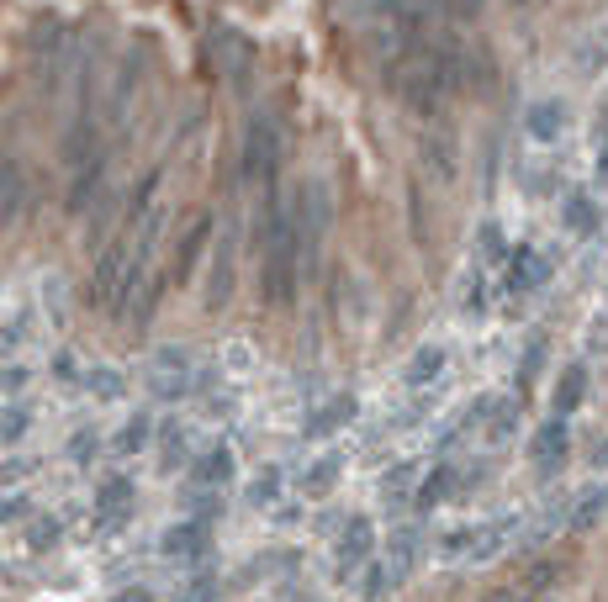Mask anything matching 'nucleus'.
I'll list each match as a JSON object with an SVG mask.
<instances>
[{"label": "nucleus", "mask_w": 608, "mask_h": 602, "mask_svg": "<svg viewBox=\"0 0 608 602\" xmlns=\"http://www.w3.org/2000/svg\"><path fill=\"white\" fill-rule=\"evenodd\" d=\"M281 154H286V138H281V122L275 111H254L244 122V154H238V175L254 191H270L275 175H281Z\"/></svg>", "instance_id": "1"}, {"label": "nucleus", "mask_w": 608, "mask_h": 602, "mask_svg": "<svg viewBox=\"0 0 608 602\" xmlns=\"http://www.w3.org/2000/svg\"><path fill=\"white\" fill-rule=\"evenodd\" d=\"M550 280V265L540 254L529 249V243H513L508 249V259L497 265V286H492V296L497 301H508V307H519V301L529 296V291H540Z\"/></svg>", "instance_id": "2"}, {"label": "nucleus", "mask_w": 608, "mask_h": 602, "mask_svg": "<svg viewBox=\"0 0 608 602\" xmlns=\"http://www.w3.org/2000/svg\"><path fill=\"white\" fill-rule=\"evenodd\" d=\"M143 381H149V397L159 402H180L191 391V349H180V344H164L154 349L149 360H143Z\"/></svg>", "instance_id": "3"}, {"label": "nucleus", "mask_w": 608, "mask_h": 602, "mask_svg": "<svg viewBox=\"0 0 608 602\" xmlns=\"http://www.w3.org/2000/svg\"><path fill=\"white\" fill-rule=\"evenodd\" d=\"M371 555H376V523L371 518H349L339 529V539H334V571H339V581L360 576V566Z\"/></svg>", "instance_id": "4"}, {"label": "nucleus", "mask_w": 608, "mask_h": 602, "mask_svg": "<svg viewBox=\"0 0 608 602\" xmlns=\"http://www.w3.org/2000/svg\"><path fill=\"white\" fill-rule=\"evenodd\" d=\"M460 148H455V138L450 133H439V127H429V133L418 138V169L429 175L434 185H450L455 175H460Z\"/></svg>", "instance_id": "5"}, {"label": "nucleus", "mask_w": 608, "mask_h": 602, "mask_svg": "<svg viewBox=\"0 0 608 602\" xmlns=\"http://www.w3.org/2000/svg\"><path fill=\"white\" fill-rule=\"evenodd\" d=\"M587 386H593V375H587V360H571V365L556 375V386H550V418L571 423V412H582V407H587Z\"/></svg>", "instance_id": "6"}, {"label": "nucleus", "mask_w": 608, "mask_h": 602, "mask_svg": "<svg viewBox=\"0 0 608 602\" xmlns=\"http://www.w3.org/2000/svg\"><path fill=\"white\" fill-rule=\"evenodd\" d=\"M529 455H534V470H540V476H556V470L566 465V455H571V423H561V418L540 423Z\"/></svg>", "instance_id": "7"}, {"label": "nucleus", "mask_w": 608, "mask_h": 602, "mask_svg": "<svg viewBox=\"0 0 608 602\" xmlns=\"http://www.w3.org/2000/svg\"><path fill=\"white\" fill-rule=\"evenodd\" d=\"M423 539H429V534H423L418 523H402V529H397L392 539H386V550H381V560H386V566H392V576H397V587H402V581H408V576L418 571V560H423Z\"/></svg>", "instance_id": "8"}, {"label": "nucleus", "mask_w": 608, "mask_h": 602, "mask_svg": "<svg viewBox=\"0 0 608 602\" xmlns=\"http://www.w3.org/2000/svg\"><path fill=\"white\" fill-rule=\"evenodd\" d=\"M445 370H450V349L445 344H418L408 370H402V386H408V391H434Z\"/></svg>", "instance_id": "9"}, {"label": "nucleus", "mask_w": 608, "mask_h": 602, "mask_svg": "<svg viewBox=\"0 0 608 602\" xmlns=\"http://www.w3.org/2000/svg\"><path fill=\"white\" fill-rule=\"evenodd\" d=\"M233 259H238V233L217 238V254H212V275H207V307H228L233 296Z\"/></svg>", "instance_id": "10"}, {"label": "nucleus", "mask_w": 608, "mask_h": 602, "mask_svg": "<svg viewBox=\"0 0 608 602\" xmlns=\"http://www.w3.org/2000/svg\"><path fill=\"white\" fill-rule=\"evenodd\" d=\"M561 222H566V233H571V238H598V233H603V206H598V196L566 191V201H561Z\"/></svg>", "instance_id": "11"}, {"label": "nucleus", "mask_w": 608, "mask_h": 602, "mask_svg": "<svg viewBox=\"0 0 608 602\" xmlns=\"http://www.w3.org/2000/svg\"><path fill=\"white\" fill-rule=\"evenodd\" d=\"M355 397H349V391H339V397H328L323 407H312V418L302 423V434L307 439H328V434H339V428H349L355 423Z\"/></svg>", "instance_id": "12"}, {"label": "nucleus", "mask_w": 608, "mask_h": 602, "mask_svg": "<svg viewBox=\"0 0 608 602\" xmlns=\"http://www.w3.org/2000/svg\"><path fill=\"white\" fill-rule=\"evenodd\" d=\"M524 133H529L534 143H556V138L566 133V101H561V96L534 101V106L524 111Z\"/></svg>", "instance_id": "13"}, {"label": "nucleus", "mask_w": 608, "mask_h": 602, "mask_svg": "<svg viewBox=\"0 0 608 602\" xmlns=\"http://www.w3.org/2000/svg\"><path fill=\"white\" fill-rule=\"evenodd\" d=\"M519 523H524L519 513H497V518H487V523H476V539H471V555H466V560H492L513 534H519Z\"/></svg>", "instance_id": "14"}, {"label": "nucleus", "mask_w": 608, "mask_h": 602, "mask_svg": "<svg viewBox=\"0 0 608 602\" xmlns=\"http://www.w3.org/2000/svg\"><path fill=\"white\" fill-rule=\"evenodd\" d=\"M455 481H460V470L445 460V465H434L429 476H418V486H413V507L418 513H434L439 502H450L455 497Z\"/></svg>", "instance_id": "15"}, {"label": "nucleus", "mask_w": 608, "mask_h": 602, "mask_svg": "<svg viewBox=\"0 0 608 602\" xmlns=\"http://www.w3.org/2000/svg\"><path fill=\"white\" fill-rule=\"evenodd\" d=\"M207 243H212V217L201 212L186 233H180V249H175V280H186L196 265H201V254H207Z\"/></svg>", "instance_id": "16"}, {"label": "nucleus", "mask_w": 608, "mask_h": 602, "mask_svg": "<svg viewBox=\"0 0 608 602\" xmlns=\"http://www.w3.org/2000/svg\"><path fill=\"white\" fill-rule=\"evenodd\" d=\"M233 470H238L233 449H228V444H212L207 455H201V460L191 465V476H196V486H207V492H217V486H228V481H233Z\"/></svg>", "instance_id": "17"}, {"label": "nucleus", "mask_w": 608, "mask_h": 602, "mask_svg": "<svg viewBox=\"0 0 608 602\" xmlns=\"http://www.w3.org/2000/svg\"><path fill=\"white\" fill-rule=\"evenodd\" d=\"M608 518V486H593V492H582V497H571V513H566V529L571 534H587V529H598V523Z\"/></svg>", "instance_id": "18"}, {"label": "nucleus", "mask_w": 608, "mask_h": 602, "mask_svg": "<svg viewBox=\"0 0 608 602\" xmlns=\"http://www.w3.org/2000/svg\"><path fill=\"white\" fill-rule=\"evenodd\" d=\"M22 201H27V175H22V164H16V159H0V228H6V222H16Z\"/></svg>", "instance_id": "19"}, {"label": "nucleus", "mask_w": 608, "mask_h": 602, "mask_svg": "<svg viewBox=\"0 0 608 602\" xmlns=\"http://www.w3.org/2000/svg\"><path fill=\"white\" fill-rule=\"evenodd\" d=\"M201 550H207V523L201 518L175 523V529L159 539V555H170V560H186V555H201Z\"/></svg>", "instance_id": "20"}, {"label": "nucleus", "mask_w": 608, "mask_h": 602, "mask_svg": "<svg viewBox=\"0 0 608 602\" xmlns=\"http://www.w3.org/2000/svg\"><path fill=\"white\" fill-rule=\"evenodd\" d=\"M149 434H154V423H149V412H133V418H127L117 434H112V455H143V449H149Z\"/></svg>", "instance_id": "21"}, {"label": "nucleus", "mask_w": 608, "mask_h": 602, "mask_svg": "<svg viewBox=\"0 0 608 602\" xmlns=\"http://www.w3.org/2000/svg\"><path fill=\"white\" fill-rule=\"evenodd\" d=\"M392 592H397L392 566H386L381 555H371V560L360 566V597H365V602H381V597H392Z\"/></svg>", "instance_id": "22"}, {"label": "nucleus", "mask_w": 608, "mask_h": 602, "mask_svg": "<svg viewBox=\"0 0 608 602\" xmlns=\"http://www.w3.org/2000/svg\"><path fill=\"white\" fill-rule=\"evenodd\" d=\"M561 576H566V560L561 555H545V560H534V566L524 571V592L529 597H545V592L561 587Z\"/></svg>", "instance_id": "23"}, {"label": "nucleus", "mask_w": 608, "mask_h": 602, "mask_svg": "<svg viewBox=\"0 0 608 602\" xmlns=\"http://www.w3.org/2000/svg\"><path fill=\"white\" fill-rule=\"evenodd\" d=\"M513 428H519V397H492V412H487V444H508L513 439Z\"/></svg>", "instance_id": "24"}, {"label": "nucleus", "mask_w": 608, "mask_h": 602, "mask_svg": "<svg viewBox=\"0 0 608 602\" xmlns=\"http://www.w3.org/2000/svg\"><path fill=\"white\" fill-rule=\"evenodd\" d=\"M545 338H529L524 354H519V375H513V397H529V386L540 381V365H545Z\"/></svg>", "instance_id": "25"}, {"label": "nucleus", "mask_w": 608, "mask_h": 602, "mask_svg": "<svg viewBox=\"0 0 608 602\" xmlns=\"http://www.w3.org/2000/svg\"><path fill=\"white\" fill-rule=\"evenodd\" d=\"M503 259H508L503 228H497V222H482V233H476V265H482V270H497Z\"/></svg>", "instance_id": "26"}, {"label": "nucleus", "mask_w": 608, "mask_h": 602, "mask_svg": "<svg viewBox=\"0 0 608 602\" xmlns=\"http://www.w3.org/2000/svg\"><path fill=\"white\" fill-rule=\"evenodd\" d=\"M85 391L96 402H117L122 391H127V381H122V370H112V365H90L85 370Z\"/></svg>", "instance_id": "27"}, {"label": "nucleus", "mask_w": 608, "mask_h": 602, "mask_svg": "<svg viewBox=\"0 0 608 602\" xmlns=\"http://www.w3.org/2000/svg\"><path fill=\"white\" fill-rule=\"evenodd\" d=\"M339 470H344V455H323V460H312V465H307V476H302V492H307V497H323L328 486L339 481Z\"/></svg>", "instance_id": "28"}, {"label": "nucleus", "mask_w": 608, "mask_h": 602, "mask_svg": "<svg viewBox=\"0 0 608 602\" xmlns=\"http://www.w3.org/2000/svg\"><path fill=\"white\" fill-rule=\"evenodd\" d=\"M159 465L164 470L186 465V428H180V423H164V434H159Z\"/></svg>", "instance_id": "29"}, {"label": "nucleus", "mask_w": 608, "mask_h": 602, "mask_svg": "<svg viewBox=\"0 0 608 602\" xmlns=\"http://www.w3.org/2000/svg\"><path fill=\"white\" fill-rule=\"evenodd\" d=\"M112 513H133V481L127 476H112L101 486V518H112Z\"/></svg>", "instance_id": "30"}, {"label": "nucleus", "mask_w": 608, "mask_h": 602, "mask_svg": "<svg viewBox=\"0 0 608 602\" xmlns=\"http://www.w3.org/2000/svg\"><path fill=\"white\" fill-rule=\"evenodd\" d=\"M471 539H476V523H455V529L439 534V555H445V560L471 555Z\"/></svg>", "instance_id": "31"}, {"label": "nucleus", "mask_w": 608, "mask_h": 602, "mask_svg": "<svg viewBox=\"0 0 608 602\" xmlns=\"http://www.w3.org/2000/svg\"><path fill=\"white\" fill-rule=\"evenodd\" d=\"M275 497H281V470L270 465V470H260V476L249 481V502H254V507H270Z\"/></svg>", "instance_id": "32"}, {"label": "nucleus", "mask_w": 608, "mask_h": 602, "mask_svg": "<svg viewBox=\"0 0 608 602\" xmlns=\"http://www.w3.org/2000/svg\"><path fill=\"white\" fill-rule=\"evenodd\" d=\"M27 428H32V412L27 407H6V412H0V444H16Z\"/></svg>", "instance_id": "33"}, {"label": "nucleus", "mask_w": 608, "mask_h": 602, "mask_svg": "<svg viewBox=\"0 0 608 602\" xmlns=\"http://www.w3.org/2000/svg\"><path fill=\"white\" fill-rule=\"evenodd\" d=\"M386 497H402V492H408V486H418V460H402V465H392V470H386Z\"/></svg>", "instance_id": "34"}, {"label": "nucleus", "mask_w": 608, "mask_h": 602, "mask_svg": "<svg viewBox=\"0 0 608 602\" xmlns=\"http://www.w3.org/2000/svg\"><path fill=\"white\" fill-rule=\"evenodd\" d=\"M96 444H101L96 428H80V434L69 439V460H75V465H90V460H96Z\"/></svg>", "instance_id": "35"}, {"label": "nucleus", "mask_w": 608, "mask_h": 602, "mask_svg": "<svg viewBox=\"0 0 608 602\" xmlns=\"http://www.w3.org/2000/svg\"><path fill=\"white\" fill-rule=\"evenodd\" d=\"M487 301H492V291H487V280H482V270H476V275L466 280V301H460V307H466V312L476 317V312H487Z\"/></svg>", "instance_id": "36"}, {"label": "nucleus", "mask_w": 608, "mask_h": 602, "mask_svg": "<svg viewBox=\"0 0 608 602\" xmlns=\"http://www.w3.org/2000/svg\"><path fill=\"white\" fill-rule=\"evenodd\" d=\"M53 539H59V518H38V523H32V534H27L32 550H48Z\"/></svg>", "instance_id": "37"}, {"label": "nucleus", "mask_w": 608, "mask_h": 602, "mask_svg": "<svg viewBox=\"0 0 608 602\" xmlns=\"http://www.w3.org/2000/svg\"><path fill=\"white\" fill-rule=\"evenodd\" d=\"M180 602H217V576H196L186 592H180Z\"/></svg>", "instance_id": "38"}, {"label": "nucleus", "mask_w": 608, "mask_h": 602, "mask_svg": "<svg viewBox=\"0 0 608 602\" xmlns=\"http://www.w3.org/2000/svg\"><path fill=\"white\" fill-rule=\"evenodd\" d=\"M53 375H59L64 386H75V381H85V370L75 365V354H53Z\"/></svg>", "instance_id": "39"}, {"label": "nucleus", "mask_w": 608, "mask_h": 602, "mask_svg": "<svg viewBox=\"0 0 608 602\" xmlns=\"http://www.w3.org/2000/svg\"><path fill=\"white\" fill-rule=\"evenodd\" d=\"M27 375H32L27 365H6V370H0V386H6V391H22V386H27Z\"/></svg>", "instance_id": "40"}, {"label": "nucleus", "mask_w": 608, "mask_h": 602, "mask_svg": "<svg viewBox=\"0 0 608 602\" xmlns=\"http://www.w3.org/2000/svg\"><path fill=\"white\" fill-rule=\"evenodd\" d=\"M27 513V497H6L0 502V523H11V518H22Z\"/></svg>", "instance_id": "41"}, {"label": "nucleus", "mask_w": 608, "mask_h": 602, "mask_svg": "<svg viewBox=\"0 0 608 602\" xmlns=\"http://www.w3.org/2000/svg\"><path fill=\"white\" fill-rule=\"evenodd\" d=\"M587 465H593V470H608V439H598L593 449H587Z\"/></svg>", "instance_id": "42"}, {"label": "nucleus", "mask_w": 608, "mask_h": 602, "mask_svg": "<svg viewBox=\"0 0 608 602\" xmlns=\"http://www.w3.org/2000/svg\"><path fill=\"white\" fill-rule=\"evenodd\" d=\"M27 470H32V460H6L0 465V481H16V476H27Z\"/></svg>", "instance_id": "43"}, {"label": "nucleus", "mask_w": 608, "mask_h": 602, "mask_svg": "<svg viewBox=\"0 0 608 602\" xmlns=\"http://www.w3.org/2000/svg\"><path fill=\"white\" fill-rule=\"evenodd\" d=\"M598 175L608 180V122L598 127Z\"/></svg>", "instance_id": "44"}, {"label": "nucleus", "mask_w": 608, "mask_h": 602, "mask_svg": "<svg viewBox=\"0 0 608 602\" xmlns=\"http://www.w3.org/2000/svg\"><path fill=\"white\" fill-rule=\"evenodd\" d=\"M117 602H149V592H143V587H127V592H117Z\"/></svg>", "instance_id": "45"}, {"label": "nucleus", "mask_w": 608, "mask_h": 602, "mask_svg": "<svg viewBox=\"0 0 608 602\" xmlns=\"http://www.w3.org/2000/svg\"><path fill=\"white\" fill-rule=\"evenodd\" d=\"M593 349H608V323H603V333L593 338Z\"/></svg>", "instance_id": "46"}, {"label": "nucleus", "mask_w": 608, "mask_h": 602, "mask_svg": "<svg viewBox=\"0 0 608 602\" xmlns=\"http://www.w3.org/2000/svg\"><path fill=\"white\" fill-rule=\"evenodd\" d=\"M513 602H545V597H529V592H524V597H513Z\"/></svg>", "instance_id": "47"}, {"label": "nucleus", "mask_w": 608, "mask_h": 602, "mask_svg": "<svg viewBox=\"0 0 608 602\" xmlns=\"http://www.w3.org/2000/svg\"><path fill=\"white\" fill-rule=\"evenodd\" d=\"M508 6H529V0H508Z\"/></svg>", "instance_id": "48"}]
</instances>
